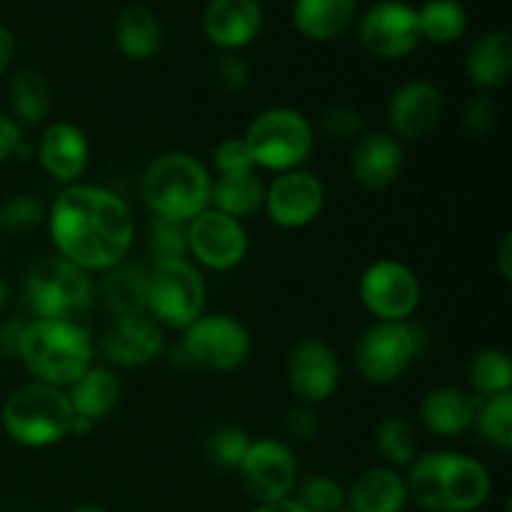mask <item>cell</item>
<instances>
[{"instance_id":"4316f807","label":"cell","mask_w":512,"mask_h":512,"mask_svg":"<svg viewBox=\"0 0 512 512\" xmlns=\"http://www.w3.org/2000/svg\"><path fill=\"white\" fill-rule=\"evenodd\" d=\"M65 395L78 418L98 423L118 408L120 398H123V385L110 368L90 365L70 388H65Z\"/></svg>"},{"instance_id":"d6a6232c","label":"cell","mask_w":512,"mask_h":512,"mask_svg":"<svg viewBox=\"0 0 512 512\" xmlns=\"http://www.w3.org/2000/svg\"><path fill=\"white\" fill-rule=\"evenodd\" d=\"M475 430L488 445L500 453L512 450V393H500L493 398H478L475 408Z\"/></svg>"},{"instance_id":"8d00e7d4","label":"cell","mask_w":512,"mask_h":512,"mask_svg":"<svg viewBox=\"0 0 512 512\" xmlns=\"http://www.w3.org/2000/svg\"><path fill=\"white\" fill-rule=\"evenodd\" d=\"M45 208L38 195L13 193L0 203V230L3 233H25L45 223Z\"/></svg>"},{"instance_id":"5b68a950","label":"cell","mask_w":512,"mask_h":512,"mask_svg":"<svg viewBox=\"0 0 512 512\" xmlns=\"http://www.w3.org/2000/svg\"><path fill=\"white\" fill-rule=\"evenodd\" d=\"M73 418L75 413L65 390L38 380L10 390L0 408V425L10 443L28 450H45L63 443L70 438Z\"/></svg>"},{"instance_id":"5bb4252c","label":"cell","mask_w":512,"mask_h":512,"mask_svg":"<svg viewBox=\"0 0 512 512\" xmlns=\"http://www.w3.org/2000/svg\"><path fill=\"white\" fill-rule=\"evenodd\" d=\"M248 250L250 238L243 220L205 208L188 223V258H193L195 265L213 273H228L243 263Z\"/></svg>"},{"instance_id":"7a4b0ae2","label":"cell","mask_w":512,"mask_h":512,"mask_svg":"<svg viewBox=\"0 0 512 512\" xmlns=\"http://www.w3.org/2000/svg\"><path fill=\"white\" fill-rule=\"evenodd\" d=\"M408 500L423 512H475L493 493L490 470L458 450L420 453L405 473Z\"/></svg>"},{"instance_id":"3957f363","label":"cell","mask_w":512,"mask_h":512,"mask_svg":"<svg viewBox=\"0 0 512 512\" xmlns=\"http://www.w3.org/2000/svg\"><path fill=\"white\" fill-rule=\"evenodd\" d=\"M15 360L33 380L65 390L93 365V340L78 320H25Z\"/></svg>"},{"instance_id":"8992f818","label":"cell","mask_w":512,"mask_h":512,"mask_svg":"<svg viewBox=\"0 0 512 512\" xmlns=\"http://www.w3.org/2000/svg\"><path fill=\"white\" fill-rule=\"evenodd\" d=\"M255 170L290 173L300 170L315 148V133L310 120L295 108H268L253 118L243 135Z\"/></svg>"},{"instance_id":"7dc6e473","label":"cell","mask_w":512,"mask_h":512,"mask_svg":"<svg viewBox=\"0 0 512 512\" xmlns=\"http://www.w3.org/2000/svg\"><path fill=\"white\" fill-rule=\"evenodd\" d=\"M495 263H498L500 278H503L505 283H510L512 280V233H505L503 240H500L498 258H495Z\"/></svg>"},{"instance_id":"6da1fadb","label":"cell","mask_w":512,"mask_h":512,"mask_svg":"<svg viewBox=\"0 0 512 512\" xmlns=\"http://www.w3.org/2000/svg\"><path fill=\"white\" fill-rule=\"evenodd\" d=\"M45 223L55 255L90 275L118 268L135 243L130 205L103 185H65Z\"/></svg>"},{"instance_id":"7402d4cb","label":"cell","mask_w":512,"mask_h":512,"mask_svg":"<svg viewBox=\"0 0 512 512\" xmlns=\"http://www.w3.org/2000/svg\"><path fill=\"white\" fill-rule=\"evenodd\" d=\"M478 398L458 385H438L428 390L418 405V418L428 433L438 438H460L475 425Z\"/></svg>"},{"instance_id":"603a6c76","label":"cell","mask_w":512,"mask_h":512,"mask_svg":"<svg viewBox=\"0 0 512 512\" xmlns=\"http://www.w3.org/2000/svg\"><path fill=\"white\" fill-rule=\"evenodd\" d=\"M408 503L405 475L390 465H375V468L363 470L345 488V510L348 512H403Z\"/></svg>"},{"instance_id":"9a60e30c","label":"cell","mask_w":512,"mask_h":512,"mask_svg":"<svg viewBox=\"0 0 512 512\" xmlns=\"http://www.w3.org/2000/svg\"><path fill=\"white\" fill-rule=\"evenodd\" d=\"M325 208V185L310 170H290L275 175L265 185L263 210L280 230H303L320 218Z\"/></svg>"},{"instance_id":"b9f144b4","label":"cell","mask_w":512,"mask_h":512,"mask_svg":"<svg viewBox=\"0 0 512 512\" xmlns=\"http://www.w3.org/2000/svg\"><path fill=\"white\" fill-rule=\"evenodd\" d=\"M213 78L225 93H240L250 83L248 60L240 58L238 53H220V58L213 65Z\"/></svg>"},{"instance_id":"7c38bea8","label":"cell","mask_w":512,"mask_h":512,"mask_svg":"<svg viewBox=\"0 0 512 512\" xmlns=\"http://www.w3.org/2000/svg\"><path fill=\"white\" fill-rule=\"evenodd\" d=\"M360 45L378 60H403L423 43L418 8L405 0H378L355 20Z\"/></svg>"},{"instance_id":"30bf717a","label":"cell","mask_w":512,"mask_h":512,"mask_svg":"<svg viewBox=\"0 0 512 512\" xmlns=\"http://www.w3.org/2000/svg\"><path fill=\"white\" fill-rule=\"evenodd\" d=\"M420 330L410 323H380L360 333L353 348L355 368L370 385H393L403 378L420 353Z\"/></svg>"},{"instance_id":"52a82bcc","label":"cell","mask_w":512,"mask_h":512,"mask_svg":"<svg viewBox=\"0 0 512 512\" xmlns=\"http://www.w3.org/2000/svg\"><path fill=\"white\" fill-rule=\"evenodd\" d=\"M25 300L33 318L78 320L95 300L93 275L60 255L40 258L25 275Z\"/></svg>"},{"instance_id":"bcb514c9","label":"cell","mask_w":512,"mask_h":512,"mask_svg":"<svg viewBox=\"0 0 512 512\" xmlns=\"http://www.w3.org/2000/svg\"><path fill=\"white\" fill-rule=\"evenodd\" d=\"M15 53H18V40H15L13 30H10L8 25L0 23V78L10 70Z\"/></svg>"},{"instance_id":"ffe728a7","label":"cell","mask_w":512,"mask_h":512,"mask_svg":"<svg viewBox=\"0 0 512 512\" xmlns=\"http://www.w3.org/2000/svg\"><path fill=\"white\" fill-rule=\"evenodd\" d=\"M163 348V328L148 313L115 318L100 340L103 355L118 368H145L160 358Z\"/></svg>"},{"instance_id":"816d5d0a","label":"cell","mask_w":512,"mask_h":512,"mask_svg":"<svg viewBox=\"0 0 512 512\" xmlns=\"http://www.w3.org/2000/svg\"><path fill=\"white\" fill-rule=\"evenodd\" d=\"M340 512H348V510H340Z\"/></svg>"},{"instance_id":"d590c367","label":"cell","mask_w":512,"mask_h":512,"mask_svg":"<svg viewBox=\"0 0 512 512\" xmlns=\"http://www.w3.org/2000/svg\"><path fill=\"white\" fill-rule=\"evenodd\" d=\"M148 248L153 263L188 258V223L153 215L148 223Z\"/></svg>"},{"instance_id":"9c48e42d","label":"cell","mask_w":512,"mask_h":512,"mask_svg":"<svg viewBox=\"0 0 512 512\" xmlns=\"http://www.w3.org/2000/svg\"><path fill=\"white\" fill-rule=\"evenodd\" d=\"M178 343L185 365L210 373H235L253 353V335L228 313H203L183 330Z\"/></svg>"},{"instance_id":"f907efd6","label":"cell","mask_w":512,"mask_h":512,"mask_svg":"<svg viewBox=\"0 0 512 512\" xmlns=\"http://www.w3.org/2000/svg\"><path fill=\"white\" fill-rule=\"evenodd\" d=\"M68 512H108V510L100 508V505L85 503V505H78V508H73V510H68Z\"/></svg>"},{"instance_id":"f6af8a7d","label":"cell","mask_w":512,"mask_h":512,"mask_svg":"<svg viewBox=\"0 0 512 512\" xmlns=\"http://www.w3.org/2000/svg\"><path fill=\"white\" fill-rule=\"evenodd\" d=\"M25 320L20 318H10L0 325V355L8 360L18 358V345H20V335H23Z\"/></svg>"},{"instance_id":"74e56055","label":"cell","mask_w":512,"mask_h":512,"mask_svg":"<svg viewBox=\"0 0 512 512\" xmlns=\"http://www.w3.org/2000/svg\"><path fill=\"white\" fill-rule=\"evenodd\" d=\"M250 438L243 428H235V425H223V428L213 430V435L205 443V453L213 460L218 468L223 470H238L243 463L245 453H248Z\"/></svg>"},{"instance_id":"cb8c5ba5","label":"cell","mask_w":512,"mask_h":512,"mask_svg":"<svg viewBox=\"0 0 512 512\" xmlns=\"http://www.w3.org/2000/svg\"><path fill=\"white\" fill-rule=\"evenodd\" d=\"M293 25L310 43H333L358 20V0H295Z\"/></svg>"},{"instance_id":"277c9868","label":"cell","mask_w":512,"mask_h":512,"mask_svg":"<svg viewBox=\"0 0 512 512\" xmlns=\"http://www.w3.org/2000/svg\"><path fill=\"white\" fill-rule=\"evenodd\" d=\"M210 188L213 175L203 160L183 150L158 155L140 180V195L150 213L178 223H190L210 208Z\"/></svg>"},{"instance_id":"44dd1931","label":"cell","mask_w":512,"mask_h":512,"mask_svg":"<svg viewBox=\"0 0 512 512\" xmlns=\"http://www.w3.org/2000/svg\"><path fill=\"white\" fill-rule=\"evenodd\" d=\"M405 165L403 143L388 130L363 133L350 153V173L365 190H385L400 178Z\"/></svg>"},{"instance_id":"484cf974","label":"cell","mask_w":512,"mask_h":512,"mask_svg":"<svg viewBox=\"0 0 512 512\" xmlns=\"http://www.w3.org/2000/svg\"><path fill=\"white\" fill-rule=\"evenodd\" d=\"M113 38L123 58L145 63L163 48V25L153 10L140 3H130L115 15Z\"/></svg>"},{"instance_id":"4dcf8cb0","label":"cell","mask_w":512,"mask_h":512,"mask_svg":"<svg viewBox=\"0 0 512 512\" xmlns=\"http://www.w3.org/2000/svg\"><path fill=\"white\" fill-rule=\"evenodd\" d=\"M420 38L433 45H453L470 25L468 8L460 0H425L418 8Z\"/></svg>"},{"instance_id":"f35d334b","label":"cell","mask_w":512,"mask_h":512,"mask_svg":"<svg viewBox=\"0 0 512 512\" xmlns=\"http://www.w3.org/2000/svg\"><path fill=\"white\" fill-rule=\"evenodd\" d=\"M323 130L335 140H358L365 133V118L355 105L335 103L323 113Z\"/></svg>"},{"instance_id":"1f68e13d","label":"cell","mask_w":512,"mask_h":512,"mask_svg":"<svg viewBox=\"0 0 512 512\" xmlns=\"http://www.w3.org/2000/svg\"><path fill=\"white\" fill-rule=\"evenodd\" d=\"M468 385L475 398L512 393V360L505 350L485 348L468 365Z\"/></svg>"},{"instance_id":"681fc988","label":"cell","mask_w":512,"mask_h":512,"mask_svg":"<svg viewBox=\"0 0 512 512\" xmlns=\"http://www.w3.org/2000/svg\"><path fill=\"white\" fill-rule=\"evenodd\" d=\"M8 303H10V285L8 280L0 278V310H3Z\"/></svg>"},{"instance_id":"ab89813d","label":"cell","mask_w":512,"mask_h":512,"mask_svg":"<svg viewBox=\"0 0 512 512\" xmlns=\"http://www.w3.org/2000/svg\"><path fill=\"white\" fill-rule=\"evenodd\" d=\"M460 123H463V130L470 138H485L498 125V105L488 95L468 98V103L463 105Z\"/></svg>"},{"instance_id":"4fadbf2b","label":"cell","mask_w":512,"mask_h":512,"mask_svg":"<svg viewBox=\"0 0 512 512\" xmlns=\"http://www.w3.org/2000/svg\"><path fill=\"white\" fill-rule=\"evenodd\" d=\"M245 493L255 503H273L290 498L300 480L298 458L290 443L278 438H258L250 443L243 463L235 470Z\"/></svg>"},{"instance_id":"e0dca14e","label":"cell","mask_w":512,"mask_h":512,"mask_svg":"<svg viewBox=\"0 0 512 512\" xmlns=\"http://www.w3.org/2000/svg\"><path fill=\"white\" fill-rule=\"evenodd\" d=\"M445 113V98L430 80L415 78L398 85L388 100V133L398 140H423L438 130Z\"/></svg>"},{"instance_id":"7bdbcfd3","label":"cell","mask_w":512,"mask_h":512,"mask_svg":"<svg viewBox=\"0 0 512 512\" xmlns=\"http://www.w3.org/2000/svg\"><path fill=\"white\" fill-rule=\"evenodd\" d=\"M320 433V418L318 410L313 405L298 403L295 408L288 410L285 415V435L290 440H298V443H310V440L318 438Z\"/></svg>"},{"instance_id":"c3c4849f","label":"cell","mask_w":512,"mask_h":512,"mask_svg":"<svg viewBox=\"0 0 512 512\" xmlns=\"http://www.w3.org/2000/svg\"><path fill=\"white\" fill-rule=\"evenodd\" d=\"M248 512H308V510H305L303 505L290 495V498L273 500V503H255V508Z\"/></svg>"},{"instance_id":"836d02e7","label":"cell","mask_w":512,"mask_h":512,"mask_svg":"<svg viewBox=\"0 0 512 512\" xmlns=\"http://www.w3.org/2000/svg\"><path fill=\"white\" fill-rule=\"evenodd\" d=\"M375 448L383 455L390 468H410L418 458V440H415L413 423L403 415H390L375 430Z\"/></svg>"},{"instance_id":"ac0fdd59","label":"cell","mask_w":512,"mask_h":512,"mask_svg":"<svg viewBox=\"0 0 512 512\" xmlns=\"http://www.w3.org/2000/svg\"><path fill=\"white\" fill-rule=\"evenodd\" d=\"M35 158L55 183L75 185L90 165V140L70 120H53L35 143Z\"/></svg>"},{"instance_id":"e575fe53","label":"cell","mask_w":512,"mask_h":512,"mask_svg":"<svg viewBox=\"0 0 512 512\" xmlns=\"http://www.w3.org/2000/svg\"><path fill=\"white\" fill-rule=\"evenodd\" d=\"M293 498L308 512H340L345 510V488L333 475L315 473L298 480Z\"/></svg>"},{"instance_id":"f546056e","label":"cell","mask_w":512,"mask_h":512,"mask_svg":"<svg viewBox=\"0 0 512 512\" xmlns=\"http://www.w3.org/2000/svg\"><path fill=\"white\" fill-rule=\"evenodd\" d=\"M103 298L115 318L148 313V270L140 265H125L108 270L103 283Z\"/></svg>"},{"instance_id":"2e32d148","label":"cell","mask_w":512,"mask_h":512,"mask_svg":"<svg viewBox=\"0 0 512 512\" xmlns=\"http://www.w3.org/2000/svg\"><path fill=\"white\" fill-rule=\"evenodd\" d=\"M340 358L323 338H303L293 345L285 365L290 393L298 403L320 405L335 395L340 385Z\"/></svg>"},{"instance_id":"ba28073f","label":"cell","mask_w":512,"mask_h":512,"mask_svg":"<svg viewBox=\"0 0 512 512\" xmlns=\"http://www.w3.org/2000/svg\"><path fill=\"white\" fill-rule=\"evenodd\" d=\"M208 288L190 258L160 260L148 270V315L160 328L183 333L205 313Z\"/></svg>"},{"instance_id":"ee69618b","label":"cell","mask_w":512,"mask_h":512,"mask_svg":"<svg viewBox=\"0 0 512 512\" xmlns=\"http://www.w3.org/2000/svg\"><path fill=\"white\" fill-rule=\"evenodd\" d=\"M25 140V130L13 120V115L0 110V165L18 155V148Z\"/></svg>"},{"instance_id":"8fae6325","label":"cell","mask_w":512,"mask_h":512,"mask_svg":"<svg viewBox=\"0 0 512 512\" xmlns=\"http://www.w3.org/2000/svg\"><path fill=\"white\" fill-rule=\"evenodd\" d=\"M363 308L380 323H410L423 300L418 273L398 258L373 260L358 280Z\"/></svg>"},{"instance_id":"60d3db41","label":"cell","mask_w":512,"mask_h":512,"mask_svg":"<svg viewBox=\"0 0 512 512\" xmlns=\"http://www.w3.org/2000/svg\"><path fill=\"white\" fill-rule=\"evenodd\" d=\"M213 168L218 175H238L255 170L248 148L243 143V135L240 138H225L215 145Z\"/></svg>"},{"instance_id":"83f0119b","label":"cell","mask_w":512,"mask_h":512,"mask_svg":"<svg viewBox=\"0 0 512 512\" xmlns=\"http://www.w3.org/2000/svg\"><path fill=\"white\" fill-rule=\"evenodd\" d=\"M265 183L258 170L238 175H218L210 188V208L235 220L253 218L263 210Z\"/></svg>"},{"instance_id":"f1b7e54d","label":"cell","mask_w":512,"mask_h":512,"mask_svg":"<svg viewBox=\"0 0 512 512\" xmlns=\"http://www.w3.org/2000/svg\"><path fill=\"white\" fill-rule=\"evenodd\" d=\"M10 115L20 128H38L50 118L53 90L40 70L23 68L10 80Z\"/></svg>"},{"instance_id":"d4e9b609","label":"cell","mask_w":512,"mask_h":512,"mask_svg":"<svg viewBox=\"0 0 512 512\" xmlns=\"http://www.w3.org/2000/svg\"><path fill=\"white\" fill-rule=\"evenodd\" d=\"M465 75L480 90H498L512 75V35L508 30H488L465 55Z\"/></svg>"},{"instance_id":"d6986e66","label":"cell","mask_w":512,"mask_h":512,"mask_svg":"<svg viewBox=\"0 0 512 512\" xmlns=\"http://www.w3.org/2000/svg\"><path fill=\"white\" fill-rule=\"evenodd\" d=\"M263 20L260 0H208L203 8V33L220 53H238L258 40Z\"/></svg>"}]
</instances>
